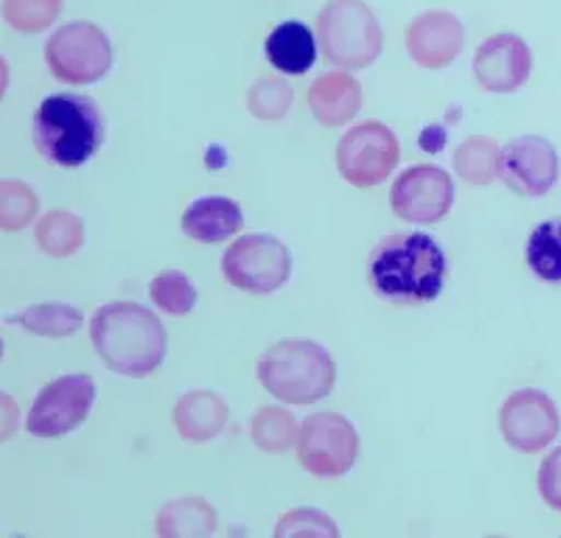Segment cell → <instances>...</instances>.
<instances>
[{
    "instance_id": "cell-8",
    "label": "cell",
    "mask_w": 561,
    "mask_h": 538,
    "mask_svg": "<svg viewBox=\"0 0 561 538\" xmlns=\"http://www.w3.org/2000/svg\"><path fill=\"white\" fill-rule=\"evenodd\" d=\"M400 162V141L391 128L370 121L350 128L336 146V169L357 190L387 180Z\"/></svg>"
},
{
    "instance_id": "cell-17",
    "label": "cell",
    "mask_w": 561,
    "mask_h": 538,
    "mask_svg": "<svg viewBox=\"0 0 561 538\" xmlns=\"http://www.w3.org/2000/svg\"><path fill=\"white\" fill-rule=\"evenodd\" d=\"M244 228V213L228 196H203L181 215V230L196 242L217 244Z\"/></svg>"
},
{
    "instance_id": "cell-10",
    "label": "cell",
    "mask_w": 561,
    "mask_h": 538,
    "mask_svg": "<svg viewBox=\"0 0 561 538\" xmlns=\"http://www.w3.org/2000/svg\"><path fill=\"white\" fill-rule=\"evenodd\" d=\"M95 402L89 375H66L43 387L27 412L26 430L36 437H61L78 430Z\"/></svg>"
},
{
    "instance_id": "cell-18",
    "label": "cell",
    "mask_w": 561,
    "mask_h": 538,
    "mask_svg": "<svg viewBox=\"0 0 561 538\" xmlns=\"http://www.w3.org/2000/svg\"><path fill=\"white\" fill-rule=\"evenodd\" d=\"M228 404L215 391H190L175 407V425L183 439L203 444L219 436L228 423Z\"/></svg>"
},
{
    "instance_id": "cell-31",
    "label": "cell",
    "mask_w": 561,
    "mask_h": 538,
    "mask_svg": "<svg viewBox=\"0 0 561 538\" xmlns=\"http://www.w3.org/2000/svg\"><path fill=\"white\" fill-rule=\"evenodd\" d=\"M538 492L542 501L561 513V446L556 448L538 467Z\"/></svg>"
},
{
    "instance_id": "cell-16",
    "label": "cell",
    "mask_w": 561,
    "mask_h": 538,
    "mask_svg": "<svg viewBox=\"0 0 561 538\" xmlns=\"http://www.w3.org/2000/svg\"><path fill=\"white\" fill-rule=\"evenodd\" d=\"M307 102L320 125L343 127L362 110V87L350 72H329L313 80Z\"/></svg>"
},
{
    "instance_id": "cell-29",
    "label": "cell",
    "mask_w": 561,
    "mask_h": 538,
    "mask_svg": "<svg viewBox=\"0 0 561 538\" xmlns=\"http://www.w3.org/2000/svg\"><path fill=\"white\" fill-rule=\"evenodd\" d=\"M293 102V87L278 77L259 78L247 93V107L259 121H280Z\"/></svg>"
},
{
    "instance_id": "cell-3",
    "label": "cell",
    "mask_w": 561,
    "mask_h": 538,
    "mask_svg": "<svg viewBox=\"0 0 561 538\" xmlns=\"http://www.w3.org/2000/svg\"><path fill=\"white\" fill-rule=\"evenodd\" d=\"M32 139L51 164L78 169L98 154L105 141L102 110L89 95H49L32 116Z\"/></svg>"
},
{
    "instance_id": "cell-30",
    "label": "cell",
    "mask_w": 561,
    "mask_h": 538,
    "mask_svg": "<svg viewBox=\"0 0 561 538\" xmlns=\"http://www.w3.org/2000/svg\"><path fill=\"white\" fill-rule=\"evenodd\" d=\"M276 537H297V535H320V537H339V528L332 524L327 513L316 510H295L282 515Z\"/></svg>"
},
{
    "instance_id": "cell-11",
    "label": "cell",
    "mask_w": 561,
    "mask_h": 538,
    "mask_svg": "<svg viewBox=\"0 0 561 538\" xmlns=\"http://www.w3.org/2000/svg\"><path fill=\"white\" fill-rule=\"evenodd\" d=\"M389 203L402 221L435 226L455 205V183L435 164H414L393 181Z\"/></svg>"
},
{
    "instance_id": "cell-7",
    "label": "cell",
    "mask_w": 561,
    "mask_h": 538,
    "mask_svg": "<svg viewBox=\"0 0 561 538\" xmlns=\"http://www.w3.org/2000/svg\"><path fill=\"white\" fill-rule=\"evenodd\" d=\"M221 270L226 281L251 295H270L290 281V249L272 233H249L231 242Z\"/></svg>"
},
{
    "instance_id": "cell-28",
    "label": "cell",
    "mask_w": 561,
    "mask_h": 538,
    "mask_svg": "<svg viewBox=\"0 0 561 538\" xmlns=\"http://www.w3.org/2000/svg\"><path fill=\"white\" fill-rule=\"evenodd\" d=\"M150 299L156 308L171 316H185L196 308L198 290L194 283L178 270L162 272L150 283Z\"/></svg>"
},
{
    "instance_id": "cell-23",
    "label": "cell",
    "mask_w": 561,
    "mask_h": 538,
    "mask_svg": "<svg viewBox=\"0 0 561 538\" xmlns=\"http://www.w3.org/2000/svg\"><path fill=\"white\" fill-rule=\"evenodd\" d=\"M526 261L536 278L561 284V217L536 226L526 247Z\"/></svg>"
},
{
    "instance_id": "cell-15",
    "label": "cell",
    "mask_w": 561,
    "mask_h": 538,
    "mask_svg": "<svg viewBox=\"0 0 561 538\" xmlns=\"http://www.w3.org/2000/svg\"><path fill=\"white\" fill-rule=\"evenodd\" d=\"M465 45V27L450 11H423L407 30V51L425 70L450 66Z\"/></svg>"
},
{
    "instance_id": "cell-19",
    "label": "cell",
    "mask_w": 561,
    "mask_h": 538,
    "mask_svg": "<svg viewBox=\"0 0 561 538\" xmlns=\"http://www.w3.org/2000/svg\"><path fill=\"white\" fill-rule=\"evenodd\" d=\"M265 55L282 75L301 77L316 64V36L301 22H284L265 38Z\"/></svg>"
},
{
    "instance_id": "cell-14",
    "label": "cell",
    "mask_w": 561,
    "mask_h": 538,
    "mask_svg": "<svg viewBox=\"0 0 561 538\" xmlns=\"http://www.w3.org/2000/svg\"><path fill=\"white\" fill-rule=\"evenodd\" d=\"M473 72L488 93H513L533 75V51L517 34L490 36L476 51Z\"/></svg>"
},
{
    "instance_id": "cell-20",
    "label": "cell",
    "mask_w": 561,
    "mask_h": 538,
    "mask_svg": "<svg viewBox=\"0 0 561 538\" xmlns=\"http://www.w3.org/2000/svg\"><path fill=\"white\" fill-rule=\"evenodd\" d=\"M215 528L217 513L198 496L169 503L156 519V530L164 538L210 537Z\"/></svg>"
},
{
    "instance_id": "cell-12",
    "label": "cell",
    "mask_w": 561,
    "mask_h": 538,
    "mask_svg": "<svg viewBox=\"0 0 561 538\" xmlns=\"http://www.w3.org/2000/svg\"><path fill=\"white\" fill-rule=\"evenodd\" d=\"M561 419L553 400L538 389L511 393L501 409V432L511 448L535 455L560 434Z\"/></svg>"
},
{
    "instance_id": "cell-5",
    "label": "cell",
    "mask_w": 561,
    "mask_h": 538,
    "mask_svg": "<svg viewBox=\"0 0 561 538\" xmlns=\"http://www.w3.org/2000/svg\"><path fill=\"white\" fill-rule=\"evenodd\" d=\"M316 32L324 59L343 70H364L383 51V27L364 0H329Z\"/></svg>"
},
{
    "instance_id": "cell-25",
    "label": "cell",
    "mask_w": 561,
    "mask_h": 538,
    "mask_svg": "<svg viewBox=\"0 0 561 538\" xmlns=\"http://www.w3.org/2000/svg\"><path fill=\"white\" fill-rule=\"evenodd\" d=\"M64 11V0H2V18L20 34H41Z\"/></svg>"
},
{
    "instance_id": "cell-24",
    "label": "cell",
    "mask_w": 561,
    "mask_h": 538,
    "mask_svg": "<svg viewBox=\"0 0 561 538\" xmlns=\"http://www.w3.org/2000/svg\"><path fill=\"white\" fill-rule=\"evenodd\" d=\"M13 322L24 327L30 333L61 339L77 333L82 327V316L77 309L64 304H43L22 311L20 316H15Z\"/></svg>"
},
{
    "instance_id": "cell-9",
    "label": "cell",
    "mask_w": 561,
    "mask_h": 538,
    "mask_svg": "<svg viewBox=\"0 0 561 538\" xmlns=\"http://www.w3.org/2000/svg\"><path fill=\"white\" fill-rule=\"evenodd\" d=\"M356 427L339 412L311 414L299 430L297 459L316 478H341L357 461Z\"/></svg>"
},
{
    "instance_id": "cell-13",
    "label": "cell",
    "mask_w": 561,
    "mask_h": 538,
    "mask_svg": "<svg viewBox=\"0 0 561 538\" xmlns=\"http://www.w3.org/2000/svg\"><path fill=\"white\" fill-rule=\"evenodd\" d=\"M560 175L556 148L538 135H519L499 156V178L519 196L540 198Z\"/></svg>"
},
{
    "instance_id": "cell-4",
    "label": "cell",
    "mask_w": 561,
    "mask_h": 538,
    "mask_svg": "<svg viewBox=\"0 0 561 538\" xmlns=\"http://www.w3.org/2000/svg\"><path fill=\"white\" fill-rule=\"evenodd\" d=\"M256 379L284 404L309 407L331 393L336 366L320 343L280 341L261 354Z\"/></svg>"
},
{
    "instance_id": "cell-26",
    "label": "cell",
    "mask_w": 561,
    "mask_h": 538,
    "mask_svg": "<svg viewBox=\"0 0 561 538\" xmlns=\"http://www.w3.org/2000/svg\"><path fill=\"white\" fill-rule=\"evenodd\" d=\"M36 192L20 180H2L0 183V228L20 231L32 224L38 213Z\"/></svg>"
},
{
    "instance_id": "cell-1",
    "label": "cell",
    "mask_w": 561,
    "mask_h": 538,
    "mask_svg": "<svg viewBox=\"0 0 561 538\" xmlns=\"http://www.w3.org/2000/svg\"><path fill=\"white\" fill-rule=\"evenodd\" d=\"M448 263L442 247L423 231H396L373 251L368 278L396 306H425L439 297Z\"/></svg>"
},
{
    "instance_id": "cell-27",
    "label": "cell",
    "mask_w": 561,
    "mask_h": 538,
    "mask_svg": "<svg viewBox=\"0 0 561 538\" xmlns=\"http://www.w3.org/2000/svg\"><path fill=\"white\" fill-rule=\"evenodd\" d=\"M251 434L256 446L270 455H280L297 442L295 416L284 409H263L253 421Z\"/></svg>"
},
{
    "instance_id": "cell-2",
    "label": "cell",
    "mask_w": 561,
    "mask_h": 538,
    "mask_svg": "<svg viewBox=\"0 0 561 538\" xmlns=\"http://www.w3.org/2000/svg\"><path fill=\"white\" fill-rule=\"evenodd\" d=\"M89 333L98 356L123 377H150L167 356L162 322L150 309L133 301H112L98 309Z\"/></svg>"
},
{
    "instance_id": "cell-21",
    "label": "cell",
    "mask_w": 561,
    "mask_h": 538,
    "mask_svg": "<svg viewBox=\"0 0 561 538\" xmlns=\"http://www.w3.org/2000/svg\"><path fill=\"white\" fill-rule=\"evenodd\" d=\"M36 242L45 255L72 256L84 244V224L70 210H51L36 226Z\"/></svg>"
},
{
    "instance_id": "cell-6",
    "label": "cell",
    "mask_w": 561,
    "mask_h": 538,
    "mask_svg": "<svg viewBox=\"0 0 561 538\" xmlns=\"http://www.w3.org/2000/svg\"><path fill=\"white\" fill-rule=\"evenodd\" d=\"M45 59L57 80L87 87L110 72L114 51L107 34L98 24L72 22L51 34L45 45Z\"/></svg>"
},
{
    "instance_id": "cell-22",
    "label": "cell",
    "mask_w": 561,
    "mask_h": 538,
    "mask_svg": "<svg viewBox=\"0 0 561 538\" xmlns=\"http://www.w3.org/2000/svg\"><path fill=\"white\" fill-rule=\"evenodd\" d=\"M499 156L501 148L494 139L476 135L460 144L453 162L460 180L478 187H485L499 175Z\"/></svg>"
}]
</instances>
